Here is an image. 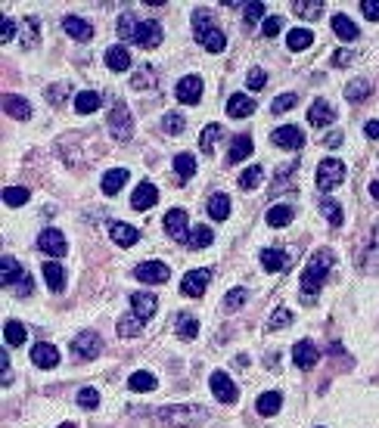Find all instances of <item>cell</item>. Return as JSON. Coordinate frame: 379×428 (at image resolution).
Masks as SVG:
<instances>
[{
  "mask_svg": "<svg viewBox=\"0 0 379 428\" xmlns=\"http://www.w3.org/2000/svg\"><path fill=\"white\" fill-rule=\"evenodd\" d=\"M332 31H336V38H342V41H357L361 38V31H357V25L351 22L345 13H339V16H332Z\"/></svg>",
  "mask_w": 379,
  "mask_h": 428,
  "instance_id": "30",
  "label": "cell"
},
{
  "mask_svg": "<svg viewBox=\"0 0 379 428\" xmlns=\"http://www.w3.org/2000/svg\"><path fill=\"white\" fill-rule=\"evenodd\" d=\"M245 298H249V292L245 289H230L227 298H224V307H227V311H236V307L245 304Z\"/></svg>",
  "mask_w": 379,
  "mask_h": 428,
  "instance_id": "53",
  "label": "cell"
},
{
  "mask_svg": "<svg viewBox=\"0 0 379 428\" xmlns=\"http://www.w3.org/2000/svg\"><path fill=\"white\" fill-rule=\"evenodd\" d=\"M159 422L171 425V428H190V425H202L209 419V410L199 404H184V406H165L156 413Z\"/></svg>",
  "mask_w": 379,
  "mask_h": 428,
  "instance_id": "3",
  "label": "cell"
},
{
  "mask_svg": "<svg viewBox=\"0 0 379 428\" xmlns=\"http://www.w3.org/2000/svg\"><path fill=\"white\" fill-rule=\"evenodd\" d=\"M3 112L10 118H16V122H29L31 118V103L22 97H16V93H6L3 97Z\"/></svg>",
  "mask_w": 379,
  "mask_h": 428,
  "instance_id": "22",
  "label": "cell"
},
{
  "mask_svg": "<svg viewBox=\"0 0 379 428\" xmlns=\"http://www.w3.org/2000/svg\"><path fill=\"white\" fill-rule=\"evenodd\" d=\"M109 236L115 245H122V249H131V245H137V239H140V230L131 224H109Z\"/></svg>",
  "mask_w": 379,
  "mask_h": 428,
  "instance_id": "21",
  "label": "cell"
},
{
  "mask_svg": "<svg viewBox=\"0 0 379 428\" xmlns=\"http://www.w3.org/2000/svg\"><path fill=\"white\" fill-rule=\"evenodd\" d=\"M29 342V329H25L19 320H6L3 323V345L6 347H22Z\"/></svg>",
  "mask_w": 379,
  "mask_h": 428,
  "instance_id": "26",
  "label": "cell"
},
{
  "mask_svg": "<svg viewBox=\"0 0 379 428\" xmlns=\"http://www.w3.org/2000/svg\"><path fill=\"white\" fill-rule=\"evenodd\" d=\"M78 404H81L84 410H97L99 406V391L97 388H81V391H78Z\"/></svg>",
  "mask_w": 379,
  "mask_h": 428,
  "instance_id": "51",
  "label": "cell"
},
{
  "mask_svg": "<svg viewBox=\"0 0 379 428\" xmlns=\"http://www.w3.org/2000/svg\"><path fill=\"white\" fill-rule=\"evenodd\" d=\"M59 428H75V425H72V422H63V425H59Z\"/></svg>",
  "mask_w": 379,
  "mask_h": 428,
  "instance_id": "64",
  "label": "cell"
},
{
  "mask_svg": "<svg viewBox=\"0 0 379 428\" xmlns=\"http://www.w3.org/2000/svg\"><path fill=\"white\" fill-rule=\"evenodd\" d=\"M13 35H16V19L3 16V28H0V44H10Z\"/></svg>",
  "mask_w": 379,
  "mask_h": 428,
  "instance_id": "58",
  "label": "cell"
},
{
  "mask_svg": "<svg viewBox=\"0 0 379 428\" xmlns=\"http://www.w3.org/2000/svg\"><path fill=\"white\" fill-rule=\"evenodd\" d=\"M0 279H3V286H16V292L19 295H31V279H29V273L22 270V264H19L13 255H3L0 258Z\"/></svg>",
  "mask_w": 379,
  "mask_h": 428,
  "instance_id": "4",
  "label": "cell"
},
{
  "mask_svg": "<svg viewBox=\"0 0 379 428\" xmlns=\"http://www.w3.org/2000/svg\"><path fill=\"white\" fill-rule=\"evenodd\" d=\"M261 267L264 270H271V273H283V270H289V255L280 249H264L261 255Z\"/></svg>",
  "mask_w": 379,
  "mask_h": 428,
  "instance_id": "25",
  "label": "cell"
},
{
  "mask_svg": "<svg viewBox=\"0 0 379 428\" xmlns=\"http://www.w3.org/2000/svg\"><path fill=\"white\" fill-rule=\"evenodd\" d=\"M361 13L370 19V22H379V0H364V3H361Z\"/></svg>",
  "mask_w": 379,
  "mask_h": 428,
  "instance_id": "59",
  "label": "cell"
},
{
  "mask_svg": "<svg viewBox=\"0 0 379 428\" xmlns=\"http://www.w3.org/2000/svg\"><path fill=\"white\" fill-rule=\"evenodd\" d=\"M159 311V298L150 292H131V313L146 326V320H152V313Z\"/></svg>",
  "mask_w": 379,
  "mask_h": 428,
  "instance_id": "14",
  "label": "cell"
},
{
  "mask_svg": "<svg viewBox=\"0 0 379 428\" xmlns=\"http://www.w3.org/2000/svg\"><path fill=\"white\" fill-rule=\"evenodd\" d=\"M128 177H131L128 168H112V171H106V174H103V192H106V196H115V192L122 190L124 183H128Z\"/></svg>",
  "mask_w": 379,
  "mask_h": 428,
  "instance_id": "29",
  "label": "cell"
},
{
  "mask_svg": "<svg viewBox=\"0 0 379 428\" xmlns=\"http://www.w3.org/2000/svg\"><path fill=\"white\" fill-rule=\"evenodd\" d=\"M31 199V192L25 190V186H6L3 190V202L6 205H25Z\"/></svg>",
  "mask_w": 379,
  "mask_h": 428,
  "instance_id": "48",
  "label": "cell"
},
{
  "mask_svg": "<svg viewBox=\"0 0 379 428\" xmlns=\"http://www.w3.org/2000/svg\"><path fill=\"white\" fill-rule=\"evenodd\" d=\"M184 128H187V118H184L181 112H168V115L162 118V131H165V133H171V137L184 133Z\"/></svg>",
  "mask_w": 379,
  "mask_h": 428,
  "instance_id": "47",
  "label": "cell"
},
{
  "mask_svg": "<svg viewBox=\"0 0 379 428\" xmlns=\"http://www.w3.org/2000/svg\"><path fill=\"white\" fill-rule=\"evenodd\" d=\"M317 190L321 192H330L336 190L339 183L345 180V162H339V158H323L321 165H317Z\"/></svg>",
  "mask_w": 379,
  "mask_h": 428,
  "instance_id": "5",
  "label": "cell"
},
{
  "mask_svg": "<svg viewBox=\"0 0 379 428\" xmlns=\"http://www.w3.org/2000/svg\"><path fill=\"white\" fill-rule=\"evenodd\" d=\"M211 239H215V233H211L205 224H199L196 230H190V242L187 245H190V249H209Z\"/></svg>",
  "mask_w": 379,
  "mask_h": 428,
  "instance_id": "45",
  "label": "cell"
},
{
  "mask_svg": "<svg viewBox=\"0 0 379 428\" xmlns=\"http://www.w3.org/2000/svg\"><path fill=\"white\" fill-rule=\"evenodd\" d=\"M264 220H268L271 227H286L292 220V205H274V208H268V214H264Z\"/></svg>",
  "mask_w": 379,
  "mask_h": 428,
  "instance_id": "41",
  "label": "cell"
},
{
  "mask_svg": "<svg viewBox=\"0 0 379 428\" xmlns=\"http://www.w3.org/2000/svg\"><path fill=\"white\" fill-rule=\"evenodd\" d=\"M245 84H249V90H261V87L268 84V75H264V69H252L249 72V81H245Z\"/></svg>",
  "mask_w": 379,
  "mask_h": 428,
  "instance_id": "57",
  "label": "cell"
},
{
  "mask_svg": "<svg viewBox=\"0 0 379 428\" xmlns=\"http://www.w3.org/2000/svg\"><path fill=\"white\" fill-rule=\"evenodd\" d=\"M308 122L314 124V128H330V124L336 122V109H332L327 99H314L308 109Z\"/></svg>",
  "mask_w": 379,
  "mask_h": 428,
  "instance_id": "18",
  "label": "cell"
},
{
  "mask_svg": "<svg viewBox=\"0 0 379 428\" xmlns=\"http://www.w3.org/2000/svg\"><path fill=\"white\" fill-rule=\"evenodd\" d=\"M209 283H211V270H209V267L190 270L187 277L181 279V295H187V298H199V295H205Z\"/></svg>",
  "mask_w": 379,
  "mask_h": 428,
  "instance_id": "8",
  "label": "cell"
},
{
  "mask_svg": "<svg viewBox=\"0 0 379 428\" xmlns=\"http://www.w3.org/2000/svg\"><path fill=\"white\" fill-rule=\"evenodd\" d=\"M321 214L330 220V227H342V220H345V211H342V205L336 202V199H327L323 196L321 199Z\"/></svg>",
  "mask_w": 379,
  "mask_h": 428,
  "instance_id": "39",
  "label": "cell"
},
{
  "mask_svg": "<svg viewBox=\"0 0 379 428\" xmlns=\"http://www.w3.org/2000/svg\"><path fill=\"white\" fill-rule=\"evenodd\" d=\"M137 25H140V19H134V16H131V13H124V16L118 19L115 31H118V38H122V44H124V41H134Z\"/></svg>",
  "mask_w": 379,
  "mask_h": 428,
  "instance_id": "43",
  "label": "cell"
},
{
  "mask_svg": "<svg viewBox=\"0 0 379 428\" xmlns=\"http://www.w3.org/2000/svg\"><path fill=\"white\" fill-rule=\"evenodd\" d=\"M106 65H109L112 72H128L131 69V53L124 50V47H109V50H106Z\"/></svg>",
  "mask_w": 379,
  "mask_h": 428,
  "instance_id": "35",
  "label": "cell"
},
{
  "mask_svg": "<svg viewBox=\"0 0 379 428\" xmlns=\"http://www.w3.org/2000/svg\"><path fill=\"white\" fill-rule=\"evenodd\" d=\"M332 264H336V255H332L330 249H317L314 255L308 258V264H305V270H302V289H298L302 304L311 307L317 301V292H321V286L327 283Z\"/></svg>",
  "mask_w": 379,
  "mask_h": 428,
  "instance_id": "1",
  "label": "cell"
},
{
  "mask_svg": "<svg viewBox=\"0 0 379 428\" xmlns=\"http://www.w3.org/2000/svg\"><path fill=\"white\" fill-rule=\"evenodd\" d=\"M298 103V93H292V90H286V93H280V97L274 99V103H271V109L277 112V115H280V112H289L292 106Z\"/></svg>",
  "mask_w": 379,
  "mask_h": 428,
  "instance_id": "49",
  "label": "cell"
},
{
  "mask_svg": "<svg viewBox=\"0 0 379 428\" xmlns=\"http://www.w3.org/2000/svg\"><path fill=\"white\" fill-rule=\"evenodd\" d=\"M364 133H367L370 140H379V122H367L364 124Z\"/></svg>",
  "mask_w": 379,
  "mask_h": 428,
  "instance_id": "62",
  "label": "cell"
},
{
  "mask_svg": "<svg viewBox=\"0 0 379 428\" xmlns=\"http://www.w3.org/2000/svg\"><path fill=\"white\" fill-rule=\"evenodd\" d=\"M41 277H44V283H47V289H53V292L65 289V267L56 264V261H44Z\"/></svg>",
  "mask_w": 379,
  "mask_h": 428,
  "instance_id": "24",
  "label": "cell"
},
{
  "mask_svg": "<svg viewBox=\"0 0 379 428\" xmlns=\"http://www.w3.org/2000/svg\"><path fill=\"white\" fill-rule=\"evenodd\" d=\"M159 202V190H156V183H137V190H134V196H131V205H134L137 211H146V208H152V205Z\"/></svg>",
  "mask_w": 379,
  "mask_h": 428,
  "instance_id": "23",
  "label": "cell"
},
{
  "mask_svg": "<svg viewBox=\"0 0 379 428\" xmlns=\"http://www.w3.org/2000/svg\"><path fill=\"white\" fill-rule=\"evenodd\" d=\"M0 363H3V385L13 382V366H10V354H6V347L0 351Z\"/></svg>",
  "mask_w": 379,
  "mask_h": 428,
  "instance_id": "60",
  "label": "cell"
},
{
  "mask_svg": "<svg viewBox=\"0 0 379 428\" xmlns=\"http://www.w3.org/2000/svg\"><path fill=\"white\" fill-rule=\"evenodd\" d=\"M162 38H165L162 25H159L156 19H146V22L137 25L134 44H137V47H143V50H152V47H159V44H162Z\"/></svg>",
  "mask_w": 379,
  "mask_h": 428,
  "instance_id": "13",
  "label": "cell"
},
{
  "mask_svg": "<svg viewBox=\"0 0 379 428\" xmlns=\"http://www.w3.org/2000/svg\"><path fill=\"white\" fill-rule=\"evenodd\" d=\"M134 277L146 286H162L171 279V267L165 261H143V264L134 267Z\"/></svg>",
  "mask_w": 379,
  "mask_h": 428,
  "instance_id": "6",
  "label": "cell"
},
{
  "mask_svg": "<svg viewBox=\"0 0 379 428\" xmlns=\"http://www.w3.org/2000/svg\"><path fill=\"white\" fill-rule=\"evenodd\" d=\"M345 97H348V103H364V99L370 97V81L367 78H355V81L345 84Z\"/></svg>",
  "mask_w": 379,
  "mask_h": 428,
  "instance_id": "37",
  "label": "cell"
},
{
  "mask_svg": "<svg viewBox=\"0 0 379 428\" xmlns=\"http://www.w3.org/2000/svg\"><path fill=\"white\" fill-rule=\"evenodd\" d=\"M280 28H283V19L280 16H271V19H264V22H261L264 38H277V35H280Z\"/></svg>",
  "mask_w": 379,
  "mask_h": 428,
  "instance_id": "56",
  "label": "cell"
},
{
  "mask_svg": "<svg viewBox=\"0 0 379 428\" xmlns=\"http://www.w3.org/2000/svg\"><path fill=\"white\" fill-rule=\"evenodd\" d=\"M25 35H22V47H35L38 41V19H25Z\"/></svg>",
  "mask_w": 379,
  "mask_h": 428,
  "instance_id": "55",
  "label": "cell"
},
{
  "mask_svg": "<svg viewBox=\"0 0 379 428\" xmlns=\"http://www.w3.org/2000/svg\"><path fill=\"white\" fill-rule=\"evenodd\" d=\"M31 363L41 366V370H53V366L59 363V351H56V345H47V342L31 345Z\"/></svg>",
  "mask_w": 379,
  "mask_h": 428,
  "instance_id": "20",
  "label": "cell"
},
{
  "mask_svg": "<svg viewBox=\"0 0 379 428\" xmlns=\"http://www.w3.org/2000/svg\"><path fill=\"white\" fill-rule=\"evenodd\" d=\"M103 351V342H99V336L97 332H78L75 336V342H72V354H75L78 360H94L97 354Z\"/></svg>",
  "mask_w": 379,
  "mask_h": 428,
  "instance_id": "11",
  "label": "cell"
},
{
  "mask_svg": "<svg viewBox=\"0 0 379 428\" xmlns=\"http://www.w3.org/2000/svg\"><path fill=\"white\" fill-rule=\"evenodd\" d=\"M271 140H274V146H280V149H302L305 146V133L296 128V124H283V128H277L271 133Z\"/></svg>",
  "mask_w": 379,
  "mask_h": 428,
  "instance_id": "17",
  "label": "cell"
},
{
  "mask_svg": "<svg viewBox=\"0 0 379 428\" xmlns=\"http://www.w3.org/2000/svg\"><path fill=\"white\" fill-rule=\"evenodd\" d=\"M63 31L69 38H75V41H90V38H94V25H90L88 19H81V16H65L63 19Z\"/></svg>",
  "mask_w": 379,
  "mask_h": 428,
  "instance_id": "19",
  "label": "cell"
},
{
  "mask_svg": "<svg viewBox=\"0 0 379 428\" xmlns=\"http://www.w3.org/2000/svg\"><path fill=\"white\" fill-rule=\"evenodd\" d=\"M292 360H296L298 370H314V363L321 360V351H317V345L311 338H302L292 347Z\"/></svg>",
  "mask_w": 379,
  "mask_h": 428,
  "instance_id": "16",
  "label": "cell"
},
{
  "mask_svg": "<svg viewBox=\"0 0 379 428\" xmlns=\"http://www.w3.org/2000/svg\"><path fill=\"white\" fill-rule=\"evenodd\" d=\"M370 196H373L376 202H379V180H373V183H370Z\"/></svg>",
  "mask_w": 379,
  "mask_h": 428,
  "instance_id": "63",
  "label": "cell"
},
{
  "mask_svg": "<svg viewBox=\"0 0 379 428\" xmlns=\"http://www.w3.org/2000/svg\"><path fill=\"white\" fill-rule=\"evenodd\" d=\"M175 171H177V180H181V183H187L193 174H196V158H193L190 152H181V156L175 158Z\"/></svg>",
  "mask_w": 379,
  "mask_h": 428,
  "instance_id": "40",
  "label": "cell"
},
{
  "mask_svg": "<svg viewBox=\"0 0 379 428\" xmlns=\"http://www.w3.org/2000/svg\"><path fill=\"white\" fill-rule=\"evenodd\" d=\"M292 10H296V16H302V19H317L323 13V0H296Z\"/></svg>",
  "mask_w": 379,
  "mask_h": 428,
  "instance_id": "42",
  "label": "cell"
},
{
  "mask_svg": "<svg viewBox=\"0 0 379 428\" xmlns=\"http://www.w3.org/2000/svg\"><path fill=\"white\" fill-rule=\"evenodd\" d=\"M311 44H314V31H311V28H292L289 35H286V47H289L292 53L308 50Z\"/></svg>",
  "mask_w": 379,
  "mask_h": 428,
  "instance_id": "31",
  "label": "cell"
},
{
  "mask_svg": "<svg viewBox=\"0 0 379 428\" xmlns=\"http://www.w3.org/2000/svg\"><path fill=\"white\" fill-rule=\"evenodd\" d=\"M175 97L181 99V103H187V106H196L199 99H202V78H199V75L181 78L177 87H175Z\"/></svg>",
  "mask_w": 379,
  "mask_h": 428,
  "instance_id": "15",
  "label": "cell"
},
{
  "mask_svg": "<svg viewBox=\"0 0 379 428\" xmlns=\"http://www.w3.org/2000/svg\"><path fill=\"white\" fill-rule=\"evenodd\" d=\"M205 208H209L211 220H227L230 217V196H227V192H215V196L209 199V205H205Z\"/></svg>",
  "mask_w": 379,
  "mask_h": 428,
  "instance_id": "33",
  "label": "cell"
},
{
  "mask_svg": "<svg viewBox=\"0 0 379 428\" xmlns=\"http://www.w3.org/2000/svg\"><path fill=\"white\" fill-rule=\"evenodd\" d=\"M255 112V99L245 97V93H234V97L227 99V115L230 118H245Z\"/></svg>",
  "mask_w": 379,
  "mask_h": 428,
  "instance_id": "28",
  "label": "cell"
},
{
  "mask_svg": "<svg viewBox=\"0 0 379 428\" xmlns=\"http://www.w3.org/2000/svg\"><path fill=\"white\" fill-rule=\"evenodd\" d=\"M218 137H221V124H209V128L202 131V137H199V149H202L205 156H211V152H215Z\"/></svg>",
  "mask_w": 379,
  "mask_h": 428,
  "instance_id": "46",
  "label": "cell"
},
{
  "mask_svg": "<svg viewBox=\"0 0 379 428\" xmlns=\"http://www.w3.org/2000/svg\"><path fill=\"white\" fill-rule=\"evenodd\" d=\"M109 133L115 140H131L134 133V122H131V109L124 103H115L109 112Z\"/></svg>",
  "mask_w": 379,
  "mask_h": 428,
  "instance_id": "7",
  "label": "cell"
},
{
  "mask_svg": "<svg viewBox=\"0 0 379 428\" xmlns=\"http://www.w3.org/2000/svg\"><path fill=\"white\" fill-rule=\"evenodd\" d=\"M351 59H355V53H351V50H339L336 56H332V65H348Z\"/></svg>",
  "mask_w": 379,
  "mask_h": 428,
  "instance_id": "61",
  "label": "cell"
},
{
  "mask_svg": "<svg viewBox=\"0 0 379 428\" xmlns=\"http://www.w3.org/2000/svg\"><path fill=\"white\" fill-rule=\"evenodd\" d=\"M175 329H177V336L190 342V338H196V332H199V320L193 317V313H177Z\"/></svg>",
  "mask_w": 379,
  "mask_h": 428,
  "instance_id": "38",
  "label": "cell"
},
{
  "mask_svg": "<svg viewBox=\"0 0 379 428\" xmlns=\"http://www.w3.org/2000/svg\"><path fill=\"white\" fill-rule=\"evenodd\" d=\"M99 106H103V97H99L97 90H81L75 97V112L78 115H90V112H97Z\"/></svg>",
  "mask_w": 379,
  "mask_h": 428,
  "instance_id": "32",
  "label": "cell"
},
{
  "mask_svg": "<svg viewBox=\"0 0 379 428\" xmlns=\"http://www.w3.org/2000/svg\"><path fill=\"white\" fill-rule=\"evenodd\" d=\"M261 180H264V168H261V165H249V168L239 174V186H243V190H255Z\"/></svg>",
  "mask_w": 379,
  "mask_h": 428,
  "instance_id": "44",
  "label": "cell"
},
{
  "mask_svg": "<svg viewBox=\"0 0 379 428\" xmlns=\"http://www.w3.org/2000/svg\"><path fill=\"white\" fill-rule=\"evenodd\" d=\"M264 3L255 0V3H245V25H255V22H264Z\"/></svg>",
  "mask_w": 379,
  "mask_h": 428,
  "instance_id": "54",
  "label": "cell"
},
{
  "mask_svg": "<svg viewBox=\"0 0 379 428\" xmlns=\"http://www.w3.org/2000/svg\"><path fill=\"white\" fill-rule=\"evenodd\" d=\"M193 35H196V41L209 53H221L224 47H227V38H224V31L215 25V16H211L209 10L193 13Z\"/></svg>",
  "mask_w": 379,
  "mask_h": 428,
  "instance_id": "2",
  "label": "cell"
},
{
  "mask_svg": "<svg viewBox=\"0 0 379 428\" xmlns=\"http://www.w3.org/2000/svg\"><path fill=\"white\" fill-rule=\"evenodd\" d=\"M280 406H283V394L280 391H264L261 397H258L255 410L261 413V416H277V413H280Z\"/></svg>",
  "mask_w": 379,
  "mask_h": 428,
  "instance_id": "34",
  "label": "cell"
},
{
  "mask_svg": "<svg viewBox=\"0 0 379 428\" xmlns=\"http://www.w3.org/2000/svg\"><path fill=\"white\" fill-rule=\"evenodd\" d=\"M252 152H255V143H252L249 133H236L234 143H230V156H227V158H230L234 165H239L243 158H249Z\"/></svg>",
  "mask_w": 379,
  "mask_h": 428,
  "instance_id": "27",
  "label": "cell"
},
{
  "mask_svg": "<svg viewBox=\"0 0 379 428\" xmlns=\"http://www.w3.org/2000/svg\"><path fill=\"white\" fill-rule=\"evenodd\" d=\"M209 385H211V394H215V397H218V400H221V404H236L239 391H236L234 379H230V376H227V372H224V370L211 372Z\"/></svg>",
  "mask_w": 379,
  "mask_h": 428,
  "instance_id": "10",
  "label": "cell"
},
{
  "mask_svg": "<svg viewBox=\"0 0 379 428\" xmlns=\"http://www.w3.org/2000/svg\"><path fill=\"white\" fill-rule=\"evenodd\" d=\"M289 323H292V313L286 311V307H277V311L271 313V320H268V329H286Z\"/></svg>",
  "mask_w": 379,
  "mask_h": 428,
  "instance_id": "52",
  "label": "cell"
},
{
  "mask_svg": "<svg viewBox=\"0 0 379 428\" xmlns=\"http://www.w3.org/2000/svg\"><path fill=\"white\" fill-rule=\"evenodd\" d=\"M156 69L152 65H140L137 69V75H134V87H156Z\"/></svg>",
  "mask_w": 379,
  "mask_h": 428,
  "instance_id": "50",
  "label": "cell"
},
{
  "mask_svg": "<svg viewBox=\"0 0 379 428\" xmlns=\"http://www.w3.org/2000/svg\"><path fill=\"white\" fill-rule=\"evenodd\" d=\"M38 249H41L44 255H50V258H65L69 255V242H65V236L59 230H53V227H47V230L38 236Z\"/></svg>",
  "mask_w": 379,
  "mask_h": 428,
  "instance_id": "9",
  "label": "cell"
},
{
  "mask_svg": "<svg viewBox=\"0 0 379 428\" xmlns=\"http://www.w3.org/2000/svg\"><path fill=\"white\" fill-rule=\"evenodd\" d=\"M165 230H168V236L175 239V242L187 245L190 242V233H187V211L184 208H171L165 214Z\"/></svg>",
  "mask_w": 379,
  "mask_h": 428,
  "instance_id": "12",
  "label": "cell"
},
{
  "mask_svg": "<svg viewBox=\"0 0 379 428\" xmlns=\"http://www.w3.org/2000/svg\"><path fill=\"white\" fill-rule=\"evenodd\" d=\"M156 385H159V379L152 376L150 370H137V372H131V379H128V388L131 391H156Z\"/></svg>",
  "mask_w": 379,
  "mask_h": 428,
  "instance_id": "36",
  "label": "cell"
}]
</instances>
